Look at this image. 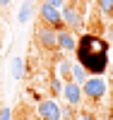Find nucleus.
<instances>
[{
    "label": "nucleus",
    "instance_id": "1",
    "mask_svg": "<svg viewBox=\"0 0 113 120\" xmlns=\"http://www.w3.org/2000/svg\"><path fill=\"white\" fill-rule=\"evenodd\" d=\"M75 55H77V63L89 72V77H101L108 70L111 46L96 34H82Z\"/></svg>",
    "mask_w": 113,
    "mask_h": 120
},
{
    "label": "nucleus",
    "instance_id": "2",
    "mask_svg": "<svg viewBox=\"0 0 113 120\" xmlns=\"http://www.w3.org/2000/svg\"><path fill=\"white\" fill-rule=\"evenodd\" d=\"M82 94H84V98H89V101H101L106 94H108V84L104 77H89L84 84H82Z\"/></svg>",
    "mask_w": 113,
    "mask_h": 120
},
{
    "label": "nucleus",
    "instance_id": "3",
    "mask_svg": "<svg viewBox=\"0 0 113 120\" xmlns=\"http://www.w3.org/2000/svg\"><path fill=\"white\" fill-rule=\"evenodd\" d=\"M36 115L41 120H63V106H60L58 98H53V96L41 98L36 103Z\"/></svg>",
    "mask_w": 113,
    "mask_h": 120
},
{
    "label": "nucleus",
    "instance_id": "4",
    "mask_svg": "<svg viewBox=\"0 0 113 120\" xmlns=\"http://www.w3.org/2000/svg\"><path fill=\"white\" fill-rule=\"evenodd\" d=\"M60 12H63L65 29H70V31H82L84 29V17H82V10H79L77 3H67Z\"/></svg>",
    "mask_w": 113,
    "mask_h": 120
},
{
    "label": "nucleus",
    "instance_id": "5",
    "mask_svg": "<svg viewBox=\"0 0 113 120\" xmlns=\"http://www.w3.org/2000/svg\"><path fill=\"white\" fill-rule=\"evenodd\" d=\"M39 17H41V24H46V26H51V29H55V31L65 29V24H63V12H60V7H53V5L41 3V5H39Z\"/></svg>",
    "mask_w": 113,
    "mask_h": 120
},
{
    "label": "nucleus",
    "instance_id": "6",
    "mask_svg": "<svg viewBox=\"0 0 113 120\" xmlns=\"http://www.w3.org/2000/svg\"><path fill=\"white\" fill-rule=\"evenodd\" d=\"M36 43L43 51H58V31L46 26V24H41L36 29Z\"/></svg>",
    "mask_w": 113,
    "mask_h": 120
},
{
    "label": "nucleus",
    "instance_id": "7",
    "mask_svg": "<svg viewBox=\"0 0 113 120\" xmlns=\"http://www.w3.org/2000/svg\"><path fill=\"white\" fill-rule=\"evenodd\" d=\"M77 41H79V38L70 31V29H60V31H58V51L60 53H65V55L77 53Z\"/></svg>",
    "mask_w": 113,
    "mask_h": 120
},
{
    "label": "nucleus",
    "instance_id": "8",
    "mask_svg": "<svg viewBox=\"0 0 113 120\" xmlns=\"http://www.w3.org/2000/svg\"><path fill=\"white\" fill-rule=\"evenodd\" d=\"M63 96H65V103L67 106H79L82 103V98H84V94H82V86L75 82V79H70V82H65L63 86Z\"/></svg>",
    "mask_w": 113,
    "mask_h": 120
},
{
    "label": "nucleus",
    "instance_id": "9",
    "mask_svg": "<svg viewBox=\"0 0 113 120\" xmlns=\"http://www.w3.org/2000/svg\"><path fill=\"white\" fill-rule=\"evenodd\" d=\"M24 75H27V63H24V58H22V55L10 58V77H12V79H24Z\"/></svg>",
    "mask_w": 113,
    "mask_h": 120
},
{
    "label": "nucleus",
    "instance_id": "10",
    "mask_svg": "<svg viewBox=\"0 0 113 120\" xmlns=\"http://www.w3.org/2000/svg\"><path fill=\"white\" fill-rule=\"evenodd\" d=\"M72 67H75V63H72L70 58H58V63H55L58 77L65 79V82H70V79H72Z\"/></svg>",
    "mask_w": 113,
    "mask_h": 120
},
{
    "label": "nucleus",
    "instance_id": "11",
    "mask_svg": "<svg viewBox=\"0 0 113 120\" xmlns=\"http://www.w3.org/2000/svg\"><path fill=\"white\" fill-rule=\"evenodd\" d=\"M34 10H36V5H34V0H24V3H22V7H19V15H17V22H19V24H27L29 19L34 17Z\"/></svg>",
    "mask_w": 113,
    "mask_h": 120
},
{
    "label": "nucleus",
    "instance_id": "12",
    "mask_svg": "<svg viewBox=\"0 0 113 120\" xmlns=\"http://www.w3.org/2000/svg\"><path fill=\"white\" fill-rule=\"evenodd\" d=\"M63 86H65V82L53 72V75H51V82H48V91H51V96H53V98L63 96Z\"/></svg>",
    "mask_w": 113,
    "mask_h": 120
},
{
    "label": "nucleus",
    "instance_id": "13",
    "mask_svg": "<svg viewBox=\"0 0 113 120\" xmlns=\"http://www.w3.org/2000/svg\"><path fill=\"white\" fill-rule=\"evenodd\" d=\"M72 79H75V82L82 86V84H84L87 79H89V72H87V70L82 67L79 63H75V67H72Z\"/></svg>",
    "mask_w": 113,
    "mask_h": 120
},
{
    "label": "nucleus",
    "instance_id": "14",
    "mask_svg": "<svg viewBox=\"0 0 113 120\" xmlns=\"http://www.w3.org/2000/svg\"><path fill=\"white\" fill-rule=\"evenodd\" d=\"M96 7H99V12L106 15V17L113 15V0H96Z\"/></svg>",
    "mask_w": 113,
    "mask_h": 120
},
{
    "label": "nucleus",
    "instance_id": "15",
    "mask_svg": "<svg viewBox=\"0 0 113 120\" xmlns=\"http://www.w3.org/2000/svg\"><path fill=\"white\" fill-rule=\"evenodd\" d=\"M63 120H75V108L72 106H63Z\"/></svg>",
    "mask_w": 113,
    "mask_h": 120
},
{
    "label": "nucleus",
    "instance_id": "16",
    "mask_svg": "<svg viewBox=\"0 0 113 120\" xmlns=\"http://www.w3.org/2000/svg\"><path fill=\"white\" fill-rule=\"evenodd\" d=\"M0 120H12V108H10V106L0 108Z\"/></svg>",
    "mask_w": 113,
    "mask_h": 120
},
{
    "label": "nucleus",
    "instance_id": "17",
    "mask_svg": "<svg viewBox=\"0 0 113 120\" xmlns=\"http://www.w3.org/2000/svg\"><path fill=\"white\" fill-rule=\"evenodd\" d=\"M77 120H99L94 113H89V111H79L77 113Z\"/></svg>",
    "mask_w": 113,
    "mask_h": 120
},
{
    "label": "nucleus",
    "instance_id": "18",
    "mask_svg": "<svg viewBox=\"0 0 113 120\" xmlns=\"http://www.w3.org/2000/svg\"><path fill=\"white\" fill-rule=\"evenodd\" d=\"M41 3H46V5H53V7H60V10H63V7L67 5V0H41Z\"/></svg>",
    "mask_w": 113,
    "mask_h": 120
},
{
    "label": "nucleus",
    "instance_id": "19",
    "mask_svg": "<svg viewBox=\"0 0 113 120\" xmlns=\"http://www.w3.org/2000/svg\"><path fill=\"white\" fill-rule=\"evenodd\" d=\"M10 3H12V0H0V7H7Z\"/></svg>",
    "mask_w": 113,
    "mask_h": 120
},
{
    "label": "nucleus",
    "instance_id": "20",
    "mask_svg": "<svg viewBox=\"0 0 113 120\" xmlns=\"http://www.w3.org/2000/svg\"><path fill=\"white\" fill-rule=\"evenodd\" d=\"M111 55H113V46H111Z\"/></svg>",
    "mask_w": 113,
    "mask_h": 120
}]
</instances>
